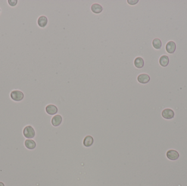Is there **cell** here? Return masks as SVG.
I'll use <instances>...</instances> for the list:
<instances>
[{"label":"cell","mask_w":187,"mask_h":186,"mask_svg":"<svg viewBox=\"0 0 187 186\" xmlns=\"http://www.w3.org/2000/svg\"><path fill=\"white\" fill-rule=\"evenodd\" d=\"M11 98L15 102H20L23 100L24 94L19 90H13L10 94Z\"/></svg>","instance_id":"obj_1"},{"label":"cell","mask_w":187,"mask_h":186,"mask_svg":"<svg viewBox=\"0 0 187 186\" xmlns=\"http://www.w3.org/2000/svg\"><path fill=\"white\" fill-rule=\"evenodd\" d=\"M23 134L25 138L32 139L35 136V131L34 128L31 126H27L23 130Z\"/></svg>","instance_id":"obj_2"},{"label":"cell","mask_w":187,"mask_h":186,"mask_svg":"<svg viewBox=\"0 0 187 186\" xmlns=\"http://www.w3.org/2000/svg\"><path fill=\"white\" fill-rule=\"evenodd\" d=\"M162 116L167 120H170L173 119L174 116V113L171 109H165L162 111Z\"/></svg>","instance_id":"obj_3"},{"label":"cell","mask_w":187,"mask_h":186,"mask_svg":"<svg viewBox=\"0 0 187 186\" xmlns=\"http://www.w3.org/2000/svg\"><path fill=\"white\" fill-rule=\"evenodd\" d=\"M166 156L168 160H175L179 158L180 154L177 151L174 150H170L167 151Z\"/></svg>","instance_id":"obj_4"},{"label":"cell","mask_w":187,"mask_h":186,"mask_svg":"<svg viewBox=\"0 0 187 186\" xmlns=\"http://www.w3.org/2000/svg\"><path fill=\"white\" fill-rule=\"evenodd\" d=\"M137 81L141 84H147L150 81V77L147 74H141L137 77Z\"/></svg>","instance_id":"obj_5"},{"label":"cell","mask_w":187,"mask_h":186,"mask_svg":"<svg viewBox=\"0 0 187 186\" xmlns=\"http://www.w3.org/2000/svg\"><path fill=\"white\" fill-rule=\"evenodd\" d=\"M176 49V43L174 41H169L167 42L166 45V50L169 53H174Z\"/></svg>","instance_id":"obj_6"},{"label":"cell","mask_w":187,"mask_h":186,"mask_svg":"<svg viewBox=\"0 0 187 186\" xmlns=\"http://www.w3.org/2000/svg\"><path fill=\"white\" fill-rule=\"evenodd\" d=\"M46 111L48 114L50 115H54L58 113V109L54 105L49 104L46 107Z\"/></svg>","instance_id":"obj_7"},{"label":"cell","mask_w":187,"mask_h":186,"mask_svg":"<svg viewBox=\"0 0 187 186\" xmlns=\"http://www.w3.org/2000/svg\"><path fill=\"white\" fill-rule=\"evenodd\" d=\"M48 18L44 15H41L37 19V24L41 28H44L47 26Z\"/></svg>","instance_id":"obj_8"},{"label":"cell","mask_w":187,"mask_h":186,"mask_svg":"<svg viewBox=\"0 0 187 186\" xmlns=\"http://www.w3.org/2000/svg\"><path fill=\"white\" fill-rule=\"evenodd\" d=\"M62 121V117L60 115H56L52 119V124L54 127L60 126Z\"/></svg>","instance_id":"obj_9"},{"label":"cell","mask_w":187,"mask_h":186,"mask_svg":"<svg viewBox=\"0 0 187 186\" xmlns=\"http://www.w3.org/2000/svg\"><path fill=\"white\" fill-rule=\"evenodd\" d=\"M92 11L95 14H99L103 11V7L99 3H93L91 7Z\"/></svg>","instance_id":"obj_10"},{"label":"cell","mask_w":187,"mask_h":186,"mask_svg":"<svg viewBox=\"0 0 187 186\" xmlns=\"http://www.w3.org/2000/svg\"><path fill=\"white\" fill-rule=\"evenodd\" d=\"M144 60L141 57H137L134 60V65L137 68H142L144 66Z\"/></svg>","instance_id":"obj_11"},{"label":"cell","mask_w":187,"mask_h":186,"mask_svg":"<svg viewBox=\"0 0 187 186\" xmlns=\"http://www.w3.org/2000/svg\"><path fill=\"white\" fill-rule=\"evenodd\" d=\"M93 138L90 135H88L85 137L83 140V145L86 147H90L93 145Z\"/></svg>","instance_id":"obj_12"},{"label":"cell","mask_w":187,"mask_h":186,"mask_svg":"<svg viewBox=\"0 0 187 186\" xmlns=\"http://www.w3.org/2000/svg\"><path fill=\"white\" fill-rule=\"evenodd\" d=\"M25 145L27 148L29 150H33L36 147V144L33 140L27 139L25 141Z\"/></svg>","instance_id":"obj_13"},{"label":"cell","mask_w":187,"mask_h":186,"mask_svg":"<svg viewBox=\"0 0 187 186\" xmlns=\"http://www.w3.org/2000/svg\"><path fill=\"white\" fill-rule=\"evenodd\" d=\"M159 63L161 66L164 67L167 66L169 63V58L166 55L161 56L159 59Z\"/></svg>","instance_id":"obj_14"},{"label":"cell","mask_w":187,"mask_h":186,"mask_svg":"<svg viewBox=\"0 0 187 186\" xmlns=\"http://www.w3.org/2000/svg\"><path fill=\"white\" fill-rule=\"evenodd\" d=\"M152 44L154 47L156 49H160L162 47V43L160 39L155 38L152 42Z\"/></svg>","instance_id":"obj_15"},{"label":"cell","mask_w":187,"mask_h":186,"mask_svg":"<svg viewBox=\"0 0 187 186\" xmlns=\"http://www.w3.org/2000/svg\"><path fill=\"white\" fill-rule=\"evenodd\" d=\"M8 5L11 7H14L18 4V0H8Z\"/></svg>","instance_id":"obj_16"},{"label":"cell","mask_w":187,"mask_h":186,"mask_svg":"<svg viewBox=\"0 0 187 186\" xmlns=\"http://www.w3.org/2000/svg\"><path fill=\"white\" fill-rule=\"evenodd\" d=\"M127 2L130 5H135L139 2V0H127Z\"/></svg>","instance_id":"obj_17"},{"label":"cell","mask_w":187,"mask_h":186,"mask_svg":"<svg viewBox=\"0 0 187 186\" xmlns=\"http://www.w3.org/2000/svg\"><path fill=\"white\" fill-rule=\"evenodd\" d=\"M0 186H5V185H4L3 183L0 182Z\"/></svg>","instance_id":"obj_18"},{"label":"cell","mask_w":187,"mask_h":186,"mask_svg":"<svg viewBox=\"0 0 187 186\" xmlns=\"http://www.w3.org/2000/svg\"><path fill=\"white\" fill-rule=\"evenodd\" d=\"M1 8H0V13H1Z\"/></svg>","instance_id":"obj_19"}]
</instances>
